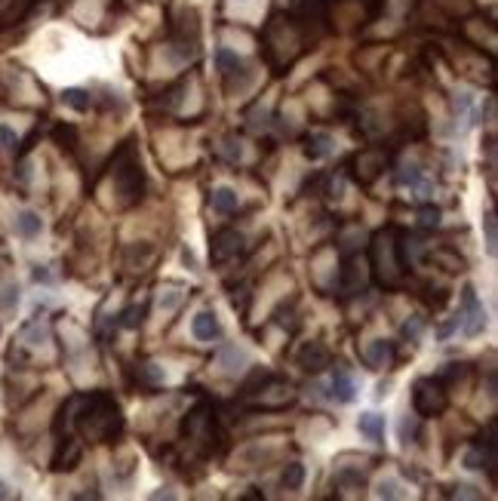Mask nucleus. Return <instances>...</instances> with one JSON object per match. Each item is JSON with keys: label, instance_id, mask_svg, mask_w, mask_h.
Listing matches in <instances>:
<instances>
[{"label": "nucleus", "instance_id": "f257e3e1", "mask_svg": "<svg viewBox=\"0 0 498 501\" xmlns=\"http://www.w3.org/2000/svg\"><path fill=\"white\" fill-rule=\"evenodd\" d=\"M62 425H74L89 443H114L123 434V412L108 391H93L87 397H71L65 403L56 431Z\"/></svg>", "mask_w": 498, "mask_h": 501}, {"label": "nucleus", "instance_id": "f03ea898", "mask_svg": "<svg viewBox=\"0 0 498 501\" xmlns=\"http://www.w3.org/2000/svg\"><path fill=\"white\" fill-rule=\"evenodd\" d=\"M369 259H372V271H376L378 283H385V286H394L400 283V277L406 271V259H403V234H397V231H382V234H376V240H372L369 246Z\"/></svg>", "mask_w": 498, "mask_h": 501}, {"label": "nucleus", "instance_id": "7ed1b4c3", "mask_svg": "<svg viewBox=\"0 0 498 501\" xmlns=\"http://www.w3.org/2000/svg\"><path fill=\"white\" fill-rule=\"evenodd\" d=\"M114 188L127 206L142 200V194H145V169H142V160L136 157L133 142L120 145V151L114 157Z\"/></svg>", "mask_w": 498, "mask_h": 501}, {"label": "nucleus", "instance_id": "20e7f679", "mask_svg": "<svg viewBox=\"0 0 498 501\" xmlns=\"http://www.w3.org/2000/svg\"><path fill=\"white\" fill-rule=\"evenodd\" d=\"M449 406V394L443 387V379H418L412 385V409L422 418H437Z\"/></svg>", "mask_w": 498, "mask_h": 501}, {"label": "nucleus", "instance_id": "39448f33", "mask_svg": "<svg viewBox=\"0 0 498 501\" xmlns=\"http://www.w3.org/2000/svg\"><path fill=\"white\" fill-rule=\"evenodd\" d=\"M458 317H462L458 326L464 329V335H480L486 329V311H483L480 299H477V289L470 283L462 289V311H458Z\"/></svg>", "mask_w": 498, "mask_h": 501}, {"label": "nucleus", "instance_id": "423d86ee", "mask_svg": "<svg viewBox=\"0 0 498 501\" xmlns=\"http://www.w3.org/2000/svg\"><path fill=\"white\" fill-rule=\"evenodd\" d=\"M240 253H243V237H240L237 231L221 228L213 234V243H209V259H213V265H225V262L237 259Z\"/></svg>", "mask_w": 498, "mask_h": 501}, {"label": "nucleus", "instance_id": "0eeeda50", "mask_svg": "<svg viewBox=\"0 0 498 501\" xmlns=\"http://www.w3.org/2000/svg\"><path fill=\"white\" fill-rule=\"evenodd\" d=\"M80 458H83V446H80V440H74V437H58V443H56V452H52V471L56 473H68V471H74L77 465H80Z\"/></svg>", "mask_w": 498, "mask_h": 501}, {"label": "nucleus", "instance_id": "6e6552de", "mask_svg": "<svg viewBox=\"0 0 498 501\" xmlns=\"http://www.w3.org/2000/svg\"><path fill=\"white\" fill-rule=\"evenodd\" d=\"M329 363H332V354L323 341H305V345H301L299 366L305 369V372H323Z\"/></svg>", "mask_w": 498, "mask_h": 501}, {"label": "nucleus", "instance_id": "1a4fd4ad", "mask_svg": "<svg viewBox=\"0 0 498 501\" xmlns=\"http://www.w3.org/2000/svg\"><path fill=\"white\" fill-rule=\"evenodd\" d=\"M354 167H357V169H354L357 182L369 184V182H376L378 175H382V169H385V154H382V151H363V154H357Z\"/></svg>", "mask_w": 498, "mask_h": 501}, {"label": "nucleus", "instance_id": "9d476101", "mask_svg": "<svg viewBox=\"0 0 498 501\" xmlns=\"http://www.w3.org/2000/svg\"><path fill=\"white\" fill-rule=\"evenodd\" d=\"M332 151H336V142H332L329 133H307L305 145H301V154H305L307 160H323V157H329Z\"/></svg>", "mask_w": 498, "mask_h": 501}, {"label": "nucleus", "instance_id": "9b49d317", "mask_svg": "<svg viewBox=\"0 0 498 501\" xmlns=\"http://www.w3.org/2000/svg\"><path fill=\"white\" fill-rule=\"evenodd\" d=\"M191 332L197 341H215L221 335V323L213 311H200L197 317L191 320Z\"/></svg>", "mask_w": 498, "mask_h": 501}, {"label": "nucleus", "instance_id": "f8f14e48", "mask_svg": "<svg viewBox=\"0 0 498 501\" xmlns=\"http://www.w3.org/2000/svg\"><path fill=\"white\" fill-rule=\"evenodd\" d=\"M329 397L336 400V403H354V400H357V381H354L345 369H338V372L332 375Z\"/></svg>", "mask_w": 498, "mask_h": 501}, {"label": "nucleus", "instance_id": "ddd939ff", "mask_svg": "<svg viewBox=\"0 0 498 501\" xmlns=\"http://www.w3.org/2000/svg\"><path fill=\"white\" fill-rule=\"evenodd\" d=\"M394 357H397L394 341H388V339H376V341H369V348H366V360H369L372 369L391 366L394 363Z\"/></svg>", "mask_w": 498, "mask_h": 501}, {"label": "nucleus", "instance_id": "4468645a", "mask_svg": "<svg viewBox=\"0 0 498 501\" xmlns=\"http://www.w3.org/2000/svg\"><path fill=\"white\" fill-rule=\"evenodd\" d=\"M394 182L400 188H418V191H431V182L424 179V169L418 163H403L394 173Z\"/></svg>", "mask_w": 498, "mask_h": 501}, {"label": "nucleus", "instance_id": "2eb2a0df", "mask_svg": "<svg viewBox=\"0 0 498 501\" xmlns=\"http://www.w3.org/2000/svg\"><path fill=\"white\" fill-rule=\"evenodd\" d=\"M357 427H360V434H363L366 440H372V443H385V415L363 412L357 418Z\"/></svg>", "mask_w": 498, "mask_h": 501}, {"label": "nucleus", "instance_id": "dca6fc26", "mask_svg": "<svg viewBox=\"0 0 498 501\" xmlns=\"http://www.w3.org/2000/svg\"><path fill=\"white\" fill-rule=\"evenodd\" d=\"M43 231V219L37 213H31V209H22V213L16 215V234L25 237V240H31V237H37Z\"/></svg>", "mask_w": 498, "mask_h": 501}, {"label": "nucleus", "instance_id": "f3484780", "mask_svg": "<svg viewBox=\"0 0 498 501\" xmlns=\"http://www.w3.org/2000/svg\"><path fill=\"white\" fill-rule=\"evenodd\" d=\"M209 203H213V209L215 213H221V215H231V213H237V191H231V188H215L213 194H209Z\"/></svg>", "mask_w": 498, "mask_h": 501}, {"label": "nucleus", "instance_id": "a211bd4d", "mask_svg": "<svg viewBox=\"0 0 498 501\" xmlns=\"http://www.w3.org/2000/svg\"><path fill=\"white\" fill-rule=\"evenodd\" d=\"M221 369L225 372H240L246 363H249V357H246V351H240V348H234V345H225L221 348Z\"/></svg>", "mask_w": 498, "mask_h": 501}, {"label": "nucleus", "instance_id": "6ab92c4d", "mask_svg": "<svg viewBox=\"0 0 498 501\" xmlns=\"http://www.w3.org/2000/svg\"><path fill=\"white\" fill-rule=\"evenodd\" d=\"M215 65H219V71H225V74H234V71H240V56L237 52H231L228 46H219L215 50Z\"/></svg>", "mask_w": 498, "mask_h": 501}, {"label": "nucleus", "instance_id": "aec40b11", "mask_svg": "<svg viewBox=\"0 0 498 501\" xmlns=\"http://www.w3.org/2000/svg\"><path fill=\"white\" fill-rule=\"evenodd\" d=\"M62 102L68 105V108H74V111H89L93 96H89L87 89H65L62 92Z\"/></svg>", "mask_w": 498, "mask_h": 501}, {"label": "nucleus", "instance_id": "412c9836", "mask_svg": "<svg viewBox=\"0 0 498 501\" xmlns=\"http://www.w3.org/2000/svg\"><path fill=\"white\" fill-rule=\"evenodd\" d=\"M52 138H56V145L62 151H74L77 145V129L71 127V123H58L56 129H52Z\"/></svg>", "mask_w": 498, "mask_h": 501}, {"label": "nucleus", "instance_id": "4be33fe9", "mask_svg": "<svg viewBox=\"0 0 498 501\" xmlns=\"http://www.w3.org/2000/svg\"><path fill=\"white\" fill-rule=\"evenodd\" d=\"M280 483H283L286 489H301V483H305V465H299V461L286 465L283 467V477H280Z\"/></svg>", "mask_w": 498, "mask_h": 501}, {"label": "nucleus", "instance_id": "5701e85b", "mask_svg": "<svg viewBox=\"0 0 498 501\" xmlns=\"http://www.w3.org/2000/svg\"><path fill=\"white\" fill-rule=\"evenodd\" d=\"M483 234H486V253L495 255L498 253V225H495V213H492V209L483 215Z\"/></svg>", "mask_w": 498, "mask_h": 501}, {"label": "nucleus", "instance_id": "b1692460", "mask_svg": "<svg viewBox=\"0 0 498 501\" xmlns=\"http://www.w3.org/2000/svg\"><path fill=\"white\" fill-rule=\"evenodd\" d=\"M145 314H148V305H129L127 311L120 314V326H127V329H136V326H142V320H145Z\"/></svg>", "mask_w": 498, "mask_h": 501}, {"label": "nucleus", "instance_id": "393cba45", "mask_svg": "<svg viewBox=\"0 0 498 501\" xmlns=\"http://www.w3.org/2000/svg\"><path fill=\"white\" fill-rule=\"evenodd\" d=\"M16 305H19V286L16 283H3L0 286V311H16Z\"/></svg>", "mask_w": 498, "mask_h": 501}, {"label": "nucleus", "instance_id": "a878e982", "mask_svg": "<svg viewBox=\"0 0 498 501\" xmlns=\"http://www.w3.org/2000/svg\"><path fill=\"white\" fill-rule=\"evenodd\" d=\"M434 262H437V265H443L446 271H462V268H464V262L458 259V255L452 253V249H437V253H434Z\"/></svg>", "mask_w": 498, "mask_h": 501}, {"label": "nucleus", "instance_id": "bb28decb", "mask_svg": "<svg viewBox=\"0 0 498 501\" xmlns=\"http://www.w3.org/2000/svg\"><path fill=\"white\" fill-rule=\"evenodd\" d=\"M440 225V209L437 206H422L418 209V228H424V231H431V228H437Z\"/></svg>", "mask_w": 498, "mask_h": 501}, {"label": "nucleus", "instance_id": "cd10ccee", "mask_svg": "<svg viewBox=\"0 0 498 501\" xmlns=\"http://www.w3.org/2000/svg\"><path fill=\"white\" fill-rule=\"evenodd\" d=\"M182 299H185V292H179L175 286H169L166 292L157 295V308H163V311H173L175 305H182Z\"/></svg>", "mask_w": 498, "mask_h": 501}, {"label": "nucleus", "instance_id": "c85d7f7f", "mask_svg": "<svg viewBox=\"0 0 498 501\" xmlns=\"http://www.w3.org/2000/svg\"><path fill=\"white\" fill-rule=\"evenodd\" d=\"M0 148H3V151H16V148H19L16 129L6 127V123H0Z\"/></svg>", "mask_w": 498, "mask_h": 501}, {"label": "nucleus", "instance_id": "c756f323", "mask_svg": "<svg viewBox=\"0 0 498 501\" xmlns=\"http://www.w3.org/2000/svg\"><path fill=\"white\" fill-rule=\"evenodd\" d=\"M139 375H142L145 381H151V385H160V381L166 379V375H163V369L157 366V363H142V366H139Z\"/></svg>", "mask_w": 498, "mask_h": 501}, {"label": "nucleus", "instance_id": "7c9ffc66", "mask_svg": "<svg viewBox=\"0 0 498 501\" xmlns=\"http://www.w3.org/2000/svg\"><path fill=\"white\" fill-rule=\"evenodd\" d=\"M376 495L378 498H400L403 492H400L397 480H382V483H378V489H376Z\"/></svg>", "mask_w": 498, "mask_h": 501}, {"label": "nucleus", "instance_id": "2f4dec72", "mask_svg": "<svg viewBox=\"0 0 498 501\" xmlns=\"http://www.w3.org/2000/svg\"><path fill=\"white\" fill-rule=\"evenodd\" d=\"M455 111H458V117H462V120H468L470 111H474V98H470L468 92H458V98H455Z\"/></svg>", "mask_w": 498, "mask_h": 501}, {"label": "nucleus", "instance_id": "473e14b6", "mask_svg": "<svg viewBox=\"0 0 498 501\" xmlns=\"http://www.w3.org/2000/svg\"><path fill=\"white\" fill-rule=\"evenodd\" d=\"M409 437H418V427L409 421V415H406L403 421H400V440H403V446H409Z\"/></svg>", "mask_w": 498, "mask_h": 501}, {"label": "nucleus", "instance_id": "72a5a7b5", "mask_svg": "<svg viewBox=\"0 0 498 501\" xmlns=\"http://www.w3.org/2000/svg\"><path fill=\"white\" fill-rule=\"evenodd\" d=\"M422 326H424L422 320H418V317H412V320L403 326V339H409V341H418V335H422Z\"/></svg>", "mask_w": 498, "mask_h": 501}, {"label": "nucleus", "instance_id": "f704fd0d", "mask_svg": "<svg viewBox=\"0 0 498 501\" xmlns=\"http://www.w3.org/2000/svg\"><path fill=\"white\" fill-rule=\"evenodd\" d=\"M458 323H462V317H458V314H455V317H452L449 323H443V326L437 329V335H440V339H449V335L458 329Z\"/></svg>", "mask_w": 498, "mask_h": 501}, {"label": "nucleus", "instance_id": "c9c22d12", "mask_svg": "<svg viewBox=\"0 0 498 501\" xmlns=\"http://www.w3.org/2000/svg\"><path fill=\"white\" fill-rule=\"evenodd\" d=\"M452 495H458V498H480V492H474V486H452Z\"/></svg>", "mask_w": 498, "mask_h": 501}, {"label": "nucleus", "instance_id": "e433bc0d", "mask_svg": "<svg viewBox=\"0 0 498 501\" xmlns=\"http://www.w3.org/2000/svg\"><path fill=\"white\" fill-rule=\"evenodd\" d=\"M240 154H243V151H240V142H237V145L228 142V148H225V157H228V160H240Z\"/></svg>", "mask_w": 498, "mask_h": 501}, {"label": "nucleus", "instance_id": "4c0bfd02", "mask_svg": "<svg viewBox=\"0 0 498 501\" xmlns=\"http://www.w3.org/2000/svg\"><path fill=\"white\" fill-rule=\"evenodd\" d=\"M34 280H37V283H50L52 277H50L47 268H37V271H34Z\"/></svg>", "mask_w": 498, "mask_h": 501}, {"label": "nucleus", "instance_id": "58836bf2", "mask_svg": "<svg viewBox=\"0 0 498 501\" xmlns=\"http://www.w3.org/2000/svg\"><path fill=\"white\" fill-rule=\"evenodd\" d=\"M10 495H12V492H10V486H6L3 480H0V498H10Z\"/></svg>", "mask_w": 498, "mask_h": 501}]
</instances>
